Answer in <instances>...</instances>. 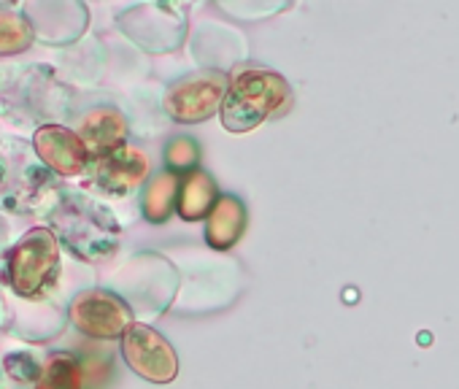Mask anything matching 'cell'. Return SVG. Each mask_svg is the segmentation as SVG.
<instances>
[{
    "label": "cell",
    "instance_id": "8992f818",
    "mask_svg": "<svg viewBox=\"0 0 459 389\" xmlns=\"http://www.w3.org/2000/svg\"><path fill=\"white\" fill-rule=\"evenodd\" d=\"M71 324L95 341H114L125 338V333L135 324L130 306L108 292V290H84L74 298L68 308Z\"/></svg>",
    "mask_w": 459,
    "mask_h": 389
},
{
    "label": "cell",
    "instance_id": "4fadbf2b",
    "mask_svg": "<svg viewBox=\"0 0 459 389\" xmlns=\"http://www.w3.org/2000/svg\"><path fill=\"white\" fill-rule=\"evenodd\" d=\"M178 189H181V178L173 170L154 173L146 181V189L141 194V212L146 222L162 225L173 217V212L178 209Z\"/></svg>",
    "mask_w": 459,
    "mask_h": 389
},
{
    "label": "cell",
    "instance_id": "52a82bcc",
    "mask_svg": "<svg viewBox=\"0 0 459 389\" xmlns=\"http://www.w3.org/2000/svg\"><path fill=\"white\" fill-rule=\"evenodd\" d=\"M122 357L127 367L152 381V384H170L178 376V357L170 341L149 324H133L122 338Z\"/></svg>",
    "mask_w": 459,
    "mask_h": 389
},
{
    "label": "cell",
    "instance_id": "5b68a950",
    "mask_svg": "<svg viewBox=\"0 0 459 389\" xmlns=\"http://www.w3.org/2000/svg\"><path fill=\"white\" fill-rule=\"evenodd\" d=\"M230 90V79L216 71V68H203L195 73L181 76L178 82L170 84L165 92V111L170 119L181 125H195L211 119L216 111H221L224 98Z\"/></svg>",
    "mask_w": 459,
    "mask_h": 389
},
{
    "label": "cell",
    "instance_id": "9a60e30c",
    "mask_svg": "<svg viewBox=\"0 0 459 389\" xmlns=\"http://www.w3.org/2000/svg\"><path fill=\"white\" fill-rule=\"evenodd\" d=\"M33 25L22 14L0 6V57L28 52L33 47Z\"/></svg>",
    "mask_w": 459,
    "mask_h": 389
},
{
    "label": "cell",
    "instance_id": "e0dca14e",
    "mask_svg": "<svg viewBox=\"0 0 459 389\" xmlns=\"http://www.w3.org/2000/svg\"><path fill=\"white\" fill-rule=\"evenodd\" d=\"M4 367H6V373L14 381H22V384H39L41 370H44V365L30 351H14V354H9L4 359Z\"/></svg>",
    "mask_w": 459,
    "mask_h": 389
},
{
    "label": "cell",
    "instance_id": "3957f363",
    "mask_svg": "<svg viewBox=\"0 0 459 389\" xmlns=\"http://www.w3.org/2000/svg\"><path fill=\"white\" fill-rule=\"evenodd\" d=\"M63 273L60 241L52 228L28 230L9 252V284L20 298H47Z\"/></svg>",
    "mask_w": 459,
    "mask_h": 389
},
{
    "label": "cell",
    "instance_id": "5bb4252c",
    "mask_svg": "<svg viewBox=\"0 0 459 389\" xmlns=\"http://www.w3.org/2000/svg\"><path fill=\"white\" fill-rule=\"evenodd\" d=\"M90 381V367L79 354L55 351L47 357L36 389H87Z\"/></svg>",
    "mask_w": 459,
    "mask_h": 389
},
{
    "label": "cell",
    "instance_id": "277c9868",
    "mask_svg": "<svg viewBox=\"0 0 459 389\" xmlns=\"http://www.w3.org/2000/svg\"><path fill=\"white\" fill-rule=\"evenodd\" d=\"M28 154L20 141L0 138V206L9 212H30L47 198L49 170Z\"/></svg>",
    "mask_w": 459,
    "mask_h": 389
},
{
    "label": "cell",
    "instance_id": "2e32d148",
    "mask_svg": "<svg viewBox=\"0 0 459 389\" xmlns=\"http://www.w3.org/2000/svg\"><path fill=\"white\" fill-rule=\"evenodd\" d=\"M197 160H200V146L189 135L173 138L165 149V162H168V170H173V173L197 170Z\"/></svg>",
    "mask_w": 459,
    "mask_h": 389
},
{
    "label": "cell",
    "instance_id": "30bf717a",
    "mask_svg": "<svg viewBox=\"0 0 459 389\" xmlns=\"http://www.w3.org/2000/svg\"><path fill=\"white\" fill-rule=\"evenodd\" d=\"M79 138L84 141L87 151L92 160H100L122 146H127V133H130V125H127V117L119 111V108H111V106H103V108H95L90 111L82 125H79Z\"/></svg>",
    "mask_w": 459,
    "mask_h": 389
},
{
    "label": "cell",
    "instance_id": "ba28073f",
    "mask_svg": "<svg viewBox=\"0 0 459 389\" xmlns=\"http://www.w3.org/2000/svg\"><path fill=\"white\" fill-rule=\"evenodd\" d=\"M33 151L49 173L65 176V178L87 173L92 162L79 133L65 125H41L33 133Z\"/></svg>",
    "mask_w": 459,
    "mask_h": 389
},
{
    "label": "cell",
    "instance_id": "7c38bea8",
    "mask_svg": "<svg viewBox=\"0 0 459 389\" xmlns=\"http://www.w3.org/2000/svg\"><path fill=\"white\" fill-rule=\"evenodd\" d=\"M221 198L216 181L211 173L205 170H192L181 178V189H178V217L184 222H197V220H208V214L213 212L216 201Z\"/></svg>",
    "mask_w": 459,
    "mask_h": 389
},
{
    "label": "cell",
    "instance_id": "9c48e42d",
    "mask_svg": "<svg viewBox=\"0 0 459 389\" xmlns=\"http://www.w3.org/2000/svg\"><path fill=\"white\" fill-rule=\"evenodd\" d=\"M95 186L114 198H125L149 178V157L135 146H122L92 165Z\"/></svg>",
    "mask_w": 459,
    "mask_h": 389
},
{
    "label": "cell",
    "instance_id": "7a4b0ae2",
    "mask_svg": "<svg viewBox=\"0 0 459 389\" xmlns=\"http://www.w3.org/2000/svg\"><path fill=\"white\" fill-rule=\"evenodd\" d=\"M292 100L290 82L268 68H247L233 76L221 106V125L230 133H249L284 111Z\"/></svg>",
    "mask_w": 459,
    "mask_h": 389
},
{
    "label": "cell",
    "instance_id": "8fae6325",
    "mask_svg": "<svg viewBox=\"0 0 459 389\" xmlns=\"http://www.w3.org/2000/svg\"><path fill=\"white\" fill-rule=\"evenodd\" d=\"M247 230V206L236 194H221L205 220V244L216 252L233 249Z\"/></svg>",
    "mask_w": 459,
    "mask_h": 389
},
{
    "label": "cell",
    "instance_id": "6da1fadb",
    "mask_svg": "<svg viewBox=\"0 0 459 389\" xmlns=\"http://www.w3.org/2000/svg\"><path fill=\"white\" fill-rule=\"evenodd\" d=\"M52 233L84 263L108 260L122 238L119 222L98 201L79 192H65L49 209Z\"/></svg>",
    "mask_w": 459,
    "mask_h": 389
},
{
    "label": "cell",
    "instance_id": "ac0fdd59",
    "mask_svg": "<svg viewBox=\"0 0 459 389\" xmlns=\"http://www.w3.org/2000/svg\"><path fill=\"white\" fill-rule=\"evenodd\" d=\"M6 316H9V311H6V300H4V292H0V330L6 327Z\"/></svg>",
    "mask_w": 459,
    "mask_h": 389
}]
</instances>
